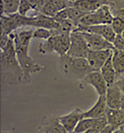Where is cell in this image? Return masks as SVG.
I'll use <instances>...</instances> for the list:
<instances>
[{
  "label": "cell",
  "mask_w": 124,
  "mask_h": 133,
  "mask_svg": "<svg viewBox=\"0 0 124 133\" xmlns=\"http://www.w3.org/2000/svg\"><path fill=\"white\" fill-rule=\"evenodd\" d=\"M31 17L30 26L35 28H43L49 30L56 29L59 25L53 17L42 14H38Z\"/></svg>",
  "instance_id": "cell-16"
},
{
  "label": "cell",
  "mask_w": 124,
  "mask_h": 133,
  "mask_svg": "<svg viewBox=\"0 0 124 133\" xmlns=\"http://www.w3.org/2000/svg\"><path fill=\"white\" fill-rule=\"evenodd\" d=\"M100 72L108 86L115 83L117 76L115 71L112 62L111 55L101 68Z\"/></svg>",
  "instance_id": "cell-19"
},
{
  "label": "cell",
  "mask_w": 124,
  "mask_h": 133,
  "mask_svg": "<svg viewBox=\"0 0 124 133\" xmlns=\"http://www.w3.org/2000/svg\"><path fill=\"white\" fill-rule=\"evenodd\" d=\"M114 49L124 51V38L121 35H117L112 43Z\"/></svg>",
  "instance_id": "cell-30"
},
{
  "label": "cell",
  "mask_w": 124,
  "mask_h": 133,
  "mask_svg": "<svg viewBox=\"0 0 124 133\" xmlns=\"http://www.w3.org/2000/svg\"><path fill=\"white\" fill-rule=\"evenodd\" d=\"M96 119L83 118L78 123L73 133H85L90 130L96 122Z\"/></svg>",
  "instance_id": "cell-24"
},
{
  "label": "cell",
  "mask_w": 124,
  "mask_h": 133,
  "mask_svg": "<svg viewBox=\"0 0 124 133\" xmlns=\"http://www.w3.org/2000/svg\"><path fill=\"white\" fill-rule=\"evenodd\" d=\"M110 25L115 34L121 35L124 38V17H114Z\"/></svg>",
  "instance_id": "cell-25"
},
{
  "label": "cell",
  "mask_w": 124,
  "mask_h": 133,
  "mask_svg": "<svg viewBox=\"0 0 124 133\" xmlns=\"http://www.w3.org/2000/svg\"><path fill=\"white\" fill-rule=\"evenodd\" d=\"M77 26L70 20L66 19L59 23L58 26L55 29L50 30L52 35L71 34L76 30Z\"/></svg>",
  "instance_id": "cell-21"
},
{
  "label": "cell",
  "mask_w": 124,
  "mask_h": 133,
  "mask_svg": "<svg viewBox=\"0 0 124 133\" xmlns=\"http://www.w3.org/2000/svg\"><path fill=\"white\" fill-rule=\"evenodd\" d=\"M39 133H41V132H39Z\"/></svg>",
  "instance_id": "cell-39"
},
{
  "label": "cell",
  "mask_w": 124,
  "mask_h": 133,
  "mask_svg": "<svg viewBox=\"0 0 124 133\" xmlns=\"http://www.w3.org/2000/svg\"><path fill=\"white\" fill-rule=\"evenodd\" d=\"M34 30V29L22 30L14 32L20 44L26 47L29 48L31 41L33 38Z\"/></svg>",
  "instance_id": "cell-23"
},
{
  "label": "cell",
  "mask_w": 124,
  "mask_h": 133,
  "mask_svg": "<svg viewBox=\"0 0 124 133\" xmlns=\"http://www.w3.org/2000/svg\"><path fill=\"white\" fill-rule=\"evenodd\" d=\"M1 74L2 81L11 84L24 82V75L16 54L13 33L7 44L1 49Z\"/></svg>",
  "instance_id": "cell-1"
},
{
  "label": "cell",
  "mask_w": 124,
  "mask_h": 133,
  "mask_svg": "<svg viewBox=\"0 0 124 133\" xmlns=\"http://www.w3.org/2000/svg\"><path fill=\"white\" fill-rule=\"evenodd\" d=\"M38 129L39 132L42 133H68L61 123L59 116L56 115L44 117Z\"/></svg>",
  "instance_id": "cell-9"
},
{
  "label": "cell",
  "mask_w": 124,
  "mask_h": 133,
  "mask_svg": "<svg viewBox=\"0 0 124 133\" xmlns=\"http://www.w3.org/2000/svg\"><path fill=\"white\" fill-rule=\"evenodd\" d=\"M53 18L55 19V21L59 23H60L62 21L68 19V16H67V9L66 8L65 9H63L59 11L55 17H53Z\"/></svg>",
  "instance_id": "cell-31"
},
{
  "label": "cell",
  "mask_w": 124,
  "mask_h": 133,
  "mask_svg": "<svg viewBox=\"0 0 124 133\" xmlns=\"http://www.w3.org/2000/svg\"><path fill=\"white\" fill-rule=\"evenodd\" d=\"M107 123L106 117L97 118L93 127L85 133H100Z\"/></svg>",
  "instance_id": "cell-26"
},
{
  "label": "cell",
  "mask_w": 124,
  "mask_h": 133,
  "mask_svg": "<svg viewBox=\"0 0 124 133\" xmlns=\"http://www.w3.org/2000/svg\"><path fill=\"white\" fill-rule=\"evenodd\" d=\"M36 10L33 6L27 0H21L19 4L18 13L21 16L28 17L29 13Z\"/></svg>",
  "instance_id": "cell-28"
},
{
  "label": "cell",
  "mask_w": 124,
  "mask_h": 133,
  "mask_svg": "<svg viewBox=\"0 0 124 133\" xmlns=\"http://www.w3.org/2000/svg\"><path fill=\"white\" fill-rule=\"evenodd\" d=\"M31 5L33 6V7L35 8V9L36 10L37 6H38V0H27Z\"/></svg>",
  "instance_id": "cell-35"
},
{
  "label": "cell",
  "mask_w": 124,
  "mask_h": 133,
  "mask_svg": "<svg viewBox=\"0 0 124 133\" xmlns=\"http://www.w3.org/2000/svg\"><path fill=\"white\" fill-rule=\"evenodd\" d=\"M59 11L73 6V3L69 0H50Z\"/></svg>",
  "instance_id": "cell-29"
},
{
  "label": "cell",
  "mask_w": 124,
  "mask_h": 133,
  "mask_svg": "<svg viewBox=\"0 0 124 133\" xmlns=\"http://www.w3.org/2000/svg\"><path fill=\"white\" fill-rule=\"evenodd\" d=\"M120 109L121 110V111L124 113V94H123L122 100H121V103Z\"/></svg>",
  "instance_id": "cell-36"
},
{
  "label": "cell",
  "mask_w": 124,
  "mask_h": 133,
  "mask_svg": "<svg viewBox=\"0 0 124 133\" xmlns=\"http://www.w3.org/2000/svg\"><path fill=\"white\" fill-rule=\"evenodd\" d=\"M13 33L16 56L24 73V82L29 83L31 82L32 76L42 72L45 66L43 64L30 56L29 48L22 46L15 32Z\"/></svg>",
  "instance_id": "cell-2"
},
{
  "label": "cell",
  "mask_w": 124,
  "mask_h": 133,
  "mask_svg": "<svg viewBox=\"0 0 124 133\" xmlns=\"http://www.w3.org/2000/svg\"><path fill=\"white\" fill-rule=\"evenodd\" d=\"M115 83L124 94V75L117 79Z\"/></svg>",
  "instance_id": "cell-33"
},
{
  "label": "cell",
  "mask_w": 124,
  "mask_h": 133,
  "mask_svg": "<svg viewBox=\"0 0 124 133\" xmlns=\"http://www.w3.org/2000/svg\"><path fill=\"white\" fill-rule=\"evenodd\" d=\"M81 32L87 41L90 50H114L113 44L101 36L88 32Z\"/></svg>",
  "instance_id": "cell-11"
},
{
  "label": "cell",
  "mask_w": 124,
  "mask_h": 133,
  "mask_svg": "<svg viewBox=\"0 0 124 133\" xmlns=\"http://www.w3.org/2000/svg\"><path fill=\"white\" fill-rule=\"evenodd\" d=\"M70 34L52 35L40 43L38 50L42 54L55 53L61 57L67 54L70 48Z\"/></svg>",
  "instance_id": "cell-4"
},
{
  "label": "cell",
  "mask_w": 124,
  "mask_h": 133,
  "mask_svg": "<svg viewBox=\"0 0 124 133\" xmlns=\"http://www.w3.org/2000/svg\"><path fill=\"white\" fill-rule=\"evenodd\" d=\"M70 46L67 55L74 58H87L90 49L82 33L73 31L70 34Z\"/></svg>",
  "instance_id": "cell-7"
},
{
  "label": "cell",
  "mask_w": 124,
  "mask_h": 133,
  "mask_svg": "<svg viewBox=\"0 0 124 133\" xmlns=\"http://www.w3.org/2000/svg\"><path fill=\"white\" fill-rule=\"evenodd\" d=\"M21 0H1V16L10 15L18 12Z\"/></svg>",
  "instance_id": "cell-20"
},
{
  "label": "cell",
  "mask_w": 124,
  "mask_h": 133,
  "mask_svg": "<svg viewBox=\"0 0 124 133\" xmlns=\"http://www.w3.org/2000/svg\"><path fill=\"white\" fill-rule=\"evenodd\" d=\"M69 1L72 3H74V2H76L80 1V0H69Z\"/></svg>",
  "instance_id": "cell-38"
},
{
  "label": "cell",
  "mask_w": 124,
  "mask_h": 133,
  "mask_svg": "<svg viewBox=\"0 0 124 133\" xmlns=\"http://www.w3.org/2000/svg\"><path fill=\"white\" fill-rule=\"evenodd\" d=\"M50 30L43 28H37L34 30L33 38L46 41L52 36Z\"/></svg>",
  "instance_id": "cell-27"
},
{
  "label": "cell",
  "mask_w": 124,
  "mask_h": 133,
  "mask_svg": "<svg viewBox=\"0 0 124 133\" xmlns=\"http://www.w3.org/2000/svg\"><path fill=\"white\" fill-rule=\"evenodd\" d=\"M60 68L65 75L80 81L92 72L87 58H74L67 54L60 57Z\"/></svg>",
  "instance_id": "cell-3"
},
{
  "label": "cell",
  "mask_w": 124,
  "mask_h": 133,
  "mask_svg": "<svg viewBox=\"0 0 124 133\" xmlns=\"http://www.w3.org/2000/svg\"><path fill=\"white\" fill-rule=\"evenodd\" d=\"M123 94L115 83L108 86L105 94L108 108L110 109H120Z\"/></svg>",
  "instance_id": "cell-15"
},
{
  "label": "cell",
  "mask_w": 124,
  "mask_h": 133,
  "mask_svg": "<svg viewBox=\"0 0 124 133\" xmlns=\"http://www.w3.org/2000/svg\"><path fill=\"white\" fill-rule=\"evenodd\" d=\"M30 17L21 16L18 12L1 17V32L8 34L13 33L18 29L30 26Z\"/></svg>",
  "instance_id": "cell-6"
},
{
  "label": "cell",
  "mask_w": 124,
  "mask_h": 133,
  "mask_svg": "<svg viewBox=\"0 0 124 133\" xmlns=\"http://www.w3.org/2000/svg\"><path fill=\"white\" fill-rule=\"evenodd\" d=\"M113 133H124V131L121 128H119L117 130H116Z\"/></svg>",
  "instance_id": "cell-37"
},
{
  "label": "cell",
  "mask_w": 124,
  "mask_h": 133,
  "mask_svg": "<svg viewBox=\"0 0 124 133\" xmlns=\"http://www.w3.org/2000/svg\"><path fill=\"white\" fill-rule=\"evenodd\" d=\"M68 19L72 21L77 27L81 19L88 12H86L80 10L76 7L72 6L66 8Z\"/></svg>",
  "instance_id": "cell-22"
},
{
  "label": "cell",
  "mask_w": 124,
  "mask_h": 133,
  "mask_svg": "<svg viewBox=\"0 0 124 133\" xmlns=\"http://www.w3.org/2000/svg\"><path fill=\"white\" fill-rule=\"evenodd\" d=\"M113 50H90L87 59L92 71H99L111 56Z\"/></svg>",
  "instance_id": "cell-10"
},
{
  "label": "cell",
  "mask_w": 124,
  "mask_h": 133,
  "mask_svg": "<svg viewBox=\"0 0 124 133\" xmlns=\"http://www.w3.org/2000/svg\"><path fill=\"white\" fill-rule=\"evenodd\" d=\"M84 111L75 108L70 112L59 116L60 120L68 133H73L78 122L83 118Z\"/></svg>",
  "instance_id": "cell-12"
},
{
  "label": "cell",
  "mask_w": 124,
  "mask_h": 133,
  "mask_svg": "<svg viewBox=\"0 0 124 133\" xmlns=\"http://www.w3.org/2000/svg\"><path fill=\"white\" fill-rule=\"evenodd\" d=\"M75 31L88 32L98 34L112 44L117 35L110 24H100L87 27H78Z\"/></svg>",
  "instance_id": "cell-13"
},
{
  "label": "cell",
  "mask_w": 124,
  "mask_h": 133,
  "mask_svg": "<svg viewBox=\"0 0 124 133\" xmlns=\"http://www.w3.org/2000/svg\"><path fill=\"white\" fill-rule=\"evenodd\" d=\"M113 17L110 7L107 5H104L86 15L80 21L78 28L100 24H111Z\"/></svg>",
  "instance_id": "cell-5"
},
{
  "label": "cell",
  "mask_w": 124,
  "mask_h": 133,
  "mask_svg": "<svg viewBox=\"0 0 124 133\" xmlns=\"http://www.w3.org/2000/svg\"><path fill=\"white\" fill-rule=\"evenodd\" d=\"M106 117L108 124L115 130L124 124V113L120 109H110L108 108Z\"/></svg>",
  "instance_id": "cell-17"
},
{
  "label": "cell",
  "mask_w": 124,
  "mask_h": 133,
  "mask_svg": "<svg viewBox=\"0 0 124 133\" xmlns=\"http://www.w3.org/2000/svg\"><path fill=\"white\" fill-rule=\"evenodd\" d=\"M10 39V34L4 32L1 33V49L3 48L8 43Z\"/></svg>",
  "instance_id": "cell-32"
},
{
  "label": "cell",
  "mask_w": 124,
  "mask_h": 133,
  "mask_svg": "<svg viewBox=\"0 0 124 133\" xmlns=\"http://www.w3.org/2000/svg\"><path fill=\"white\" fill-rule=\"evenodd\" d=\"M111 59L113 66L115 71L117 78L124 75V51L113 50L111 55Z\"/></svg>",
  "instance_id": "cell-18"
},
{
  "label": "cell",
  "mask_w": 124,
  "mask_h": 133,
  "mask_svg": "<svg viewBox=\"0 0 124 133\" xmlns=\"http://www.w3.org/2000/svg\"><path fill=\"white\" fill-rule=\"evenodd\" d=\"M107 109L105 95L99 96L93 106L88 110L84 111L83 118L97 119L106 116Z\"/></svg>",
  "instance_id": "cell-14"
},
{
  "label": "cell",
  "mask_w": 124,
  "mask_h": 133,
  "mask_svg": "<svg viewBox=\"0 0 124 133\" xmlns=\"http://www.w3.org/2000/svg\"><path fill=\"white\" fill-rule=\"evenodd\" d=\"M115 130H116L115 129L107 123L106 127L102 130L100 133H113Z\"/></svg>",
  "instance_id": "cell-34"
},
{
  "label": "cell",
  "mask_w": 124,
  "mask_h": 133,
  "mask_svg": "<svg viewBox=\"0 0 124 133\" xmlns=\"http://www.w3.org/2000/svg\"><path fill=\"white\" fill-rule=\"evenodd\" d=\"M81 82L92 87L98 96L105 95L108 85L100 71L91 72L84 77Z\"/></svg>",
  "instance_id": "cell-8"
}]
</instances>
